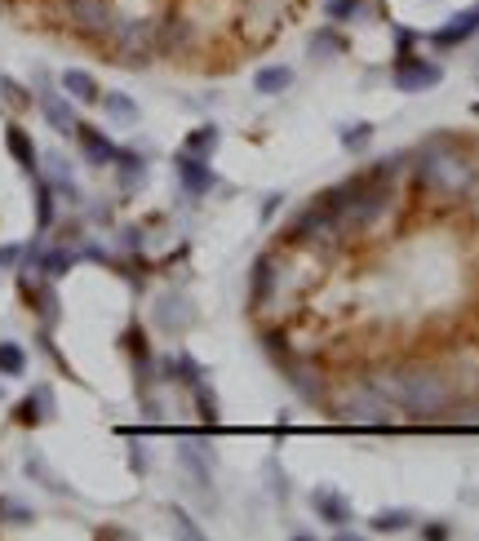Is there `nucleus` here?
<instances>
[{
	"mask_svg": "<svg viewBox=\"0 0 479 541\" xmlns=\"http://www.w3.org/2000/svg\"><path fill=\"white\" fill-rule=\"evenodd\" d=\"M27 373V346L23 342H0V377H23Z\"/></svg>",
	"mask_w": 479,
	"mask_h": 541,
	"instance_id": "29",
	"label": "nucleus"
},
{
	"mask_svg": "<svg viewBox=\"0 0 479 541\" xmlns=\"http://www.w3.org/2000/svg\"><path fill=\"white\" fill-rule=\"evenodd\" d=\"M23 249H27V244H0V271H18V267H23Z\"/></svg>",
	"mask_w": 479,
	"mask_h": 541,
	"instance_id": "40",
	"label": "nucleus"
},
{
	"mask_svg": "<svg viewBox=\"0 0 479 541\" xmlns=\"http://www.w3.org/2000/svg\"><path fill=\"white\" fill-rule=\"evenodd\" d=\"M27 475H32V479H40V484H45L49 488V493H58V497H71V488L63 484V479H58L54 471H49V466L45 462H40V457L32 453V457H27Z\"/></svg>",
	"mask_w": 479,
	"mask_h": 541,
	"instance_id": "33",
	"label": "nucleus"
},
{
	"mask_svg": "<svg viewBox=\"0 0 479 541\" xmlns=\"http://www.w3.org/2000/svg\"><path fill=\"white\" fill-rule=\"evenodd\" d=\"M116 165H120V187L125 191L142 187V178H147V160H142L138 151H116Z\"/></svg>",
	"mask_w": 479,
	"mask_h": 541,
	"instance_id": "28",
	"label": "nucleus"
},
{
	"mask_svg": "<svg viewBox=\"0 0 479 541\" xmlns=\"http://www.w3.org/2000/svg\"><path fill=\"white\" fill-rule=\"evenodd\" d=\"M373 120H346V125H338V142H342V151H369V142H373Z\"/></svg>",
	"mask_w": 479,
	"mask_h": 541,
	"instance_id": "26",
	"label": "nucleus"
},
{
	"mask_svg": "<svg viewBox=\"0 0 479 541\" xmlns=\"http://www.w3.org/2000/svg\"><path fill=\"white\" fill-rule=\"evenodd\" d=\"M262 351H267V360H275V364H280V360H289V338H284V333L280 329H271V333H262Z\"/></svg>",
	"mask_w": 479,
	"mask_h": 541,
	"instance_id": "37",
	"label": "nucleus"
},
{
	"mask_svg": "<svg viewBox=\"0 0 479 541\" xmlns=\"http://www.w3.org/2000/svg\"><path fill=\"white\" fill-rule=\"evenodd\" d=\"M311 510H315V519H324V524H333V528H346L355 519L351 497H346L342 488H333V484L311 488Z\"/></svg>",
	"mask_w": 479,
	"mask_h": 541,
	"instance_id": "14",
	"label": "nucleus"
},
{
	"mask_svg": "<svg viewBox=\"0 0 479 541\" xmlns=\"http://www.w3.org/2000/svg\"><path fill=\"white\" fill-rule=\"evenodd\" d=\"M413 178H417V187H422L426 196L462 200L466 191L475 187V178H479V160H475L471 147H462V142L435 138V142H426V147L417 151Z\"/></svg>",
	"mask_w": 479,
	"mask_h": 541,
	"instance_id": "2",
	"label": "nucleus"
},
{
	"mask_svg": "<svg viewBox=\"0 0 479 541\" xmlns=\"http://www.w3.org/2000/svg\"><path fill=\"white\" fill-rule=\"evenodd\" d=\"M76 142H80V156H85V165L89 169H107V165H116V142H111L103 129H94V125H76Z\"/></svg>",
	"mask_w": 479,
	"mask_h": 541,
	"instance_id": "15",
	"label": "nucleus"
},
{
	"mask_svg": "<svg viewBox=\"0 0 479 541\" xmlns=\"http://www.w3.org/2000/svg\"><path fill=\"white\" fill-rule=\"evenodd\" d=\"M275 289H280V267H275L271 253H262L249 271V306L253 311H262V306L275 298Z\"/></svg>",
	"mask_w": 479,
	"mask_h": 541,
	"instance_id": "16",
	"label": "nucleus"
},
{
	"mask_svg": "<svg viewBox=\"0 0 479 541\" xmlns=\"http://www.w3.org/2000/svg\"><path fill=\"white\" fill-rule=\"evenodd\" d=\"M67 18L85 36H111V27L120 23L111 0H67Z\"/></svg>",
	"mask_w": 479,
	"mask_h": 541,
	"instance_id": "10",
	"label": "nucleus"
},
{
	"mask_svg": "<svg viewBox=\"0 0 479 541\" xmlns=\"http://www.w3.org/2000/svg\"><path fill=\"white\" fill-rule=\"evenodd\" d=\"M413 524H417L413 510L395 506V510H377V515L369 519V533H377V537H395V533H409Z\"/></svg>",
	"mask_w": 479,
	"mask_h": 541,
	"instance_id": "23",
	"label": "nucleus"
},
{
	"mask_svg": "<svg viewBox=\"0 0 479 541\" xmlns=\"http://www.w3.org/2000/svg\"><path fill=\"white\" fill-rule=\"evenodd\" d=\"M151 324H156L165 338H182V333H191V324H196V302L182 289H165L151 302Z\"/></svg>",
	"mask_w": 479,
	"mask_h": 541,
	"instance_id": "5",
	"label": "nucleus"
},
{
	"mask_svg": "<svg viewBox=\"0 0 479 541\" xmlns=\"http://www.w3.org/2000/svg\"><path fill=\"white\" fill-rule=\"evenodd\" d=\"M293 80H298V71L284 67V63H267V67L253 71V89H258L262 98H280V94H289Z\"/></svg>",
	"mask_w": 479,
	"mask_h": 541,
	"instance_id": "19",
	"label": "nucleus"
},
{
	"mask_svg": "<svg viewBox=\"0 0 479 541\" xmlns=\"http://www.w3.org/2000/svg\"><path fill=\"white\" fill-rule=\"evenodd\" d=\"M191 45V23L178 14L160 18L156 23V54H182V49Z\"/></svg>",
	"mask_w": 479,
	"mask_h": 541,
	"instance_id": "20",
	"label": "nucleus"
},
{
	"mask_svg": "<svg viewBox=\"0 0 479 541\" xmlns=\"http://www.w3.org/2000/svg\"><path fill=\"white\" fill-rule=\"evenodd\" d=\"M129 466L142 475L147 471V448H142V440H129Z\"/></svg>",
	"mask_w": 479,
	"mask_h": 541,
	"instance_id": "42",
	"label": "nucleus"
},
{
	"mask_svg": "<svg viewBox=\"0 0 479 541\" xmlns=\"http://www.w3.org/2000/svg\"><path fill=\"white\" fill-rule=\"evenodd\" d=\"M111 49H116L120 67H147V58L156 54V23H147V18L116 23L111 27Z\"/></svg>",
	"mask_w": 479,
	"mask_h": 541,
	"instance_id": "3",
	"label": "nucleus"
},
{
	"mask_svg": "<svg viewBox=\"0 0 479 541\" xmlns=\"http://www.w3.org/2000/svg\"><path fill=\"white\" fill-rule=\"evenodd\" d=\"M466 200H471V218L479 222V178H475V187H471V191H466Z\"/></svg>",
	"mask_w": 479,
	"mask_h": 541,
	"instance_id": "46",
	"label": "nucleus"
},
{
	"mask_svg": "<svg viewBox=\"0 0 479 541\" xmlns=\"http://www.w3.org/2000/svg\"><path fill=\"white\" fill-rule=\"evenodd\" d=\"M417 40H422V36L409 32V27H395V58H400V54H413Z\"/></svg>",
	"mask_w": 479,
	"mask_h": 541,
	"instance_id": "41",
	"label": "nucleus"
},
{
	"mask_svg": "<svg viewBox=\"0 0 479 541\" xmlns=\"http://www.w3.org/2000/svg\"><path fill=\"white\" fill-rule=\"evenodd\" d=\"M103 111H107V120L111 125H138L142 120V111H138V102L129 98V94H120V89H111V94H103Z\"/></svg>",
	"mask_w": 479,
	"mask_h": 541,
	"instance_id": "24",
	"label": "nucleus"
},
{
	"mask_svg": "<svg viewBox=\"0 0 479 541\" xmlns=\"http://www.w3.org/2000/svg\"><path fill=\"white\" fill-rule=\"evenodd\" d=\"M342 54H346V36L338 23L315 27L307 36V63H333V58H342Z\"/></svg>",
	"mask_w": 479,
	"mask_h": 541,
	"instance_id": "18",
	"label": "nucleus"
},
{
	"mask_svg": "<svg viewBox=\"0 0 479 541\" xmlns=\"http://www.w3.org/2000/svg\"><path fill=\"white\" fill-rule=\"evenodd\" d=\"M262 475H267V484H271V493H275V502H289L293 497V488H289V475H284V466H280V457H267V466H262Z\"/></svg>",
	"mask_w": 479,
	"mask_h": 541,
	"instance_id": "32",
	"label": "nucleus"
},
{
	"mask_svg": "<svg viewBox=\"0 0 479 541\" xmlns=\"http://www.w3.org/2000/svg\"><path fill=\"white\" fill-rule=\"evenodd\" d=\"M395 413H409V417H440L453 404V382L440 364H426V360H395V364H377L369 373V382Z\"/></svg>",
	"mask_w": 479,
	"mask_h": 541,
	"instance_id": "1",
	"label": "nucleus"
},
{
	"mask_svg": "<svg viewBox=\"0 0 479 541\" xmlns=\"http://www.w3.org/2000/svg\"><path fill=\"white\" fill-rule=\"evenodd\" d=\"M0 98H5L14 111H27V107H32V102H36V98H32V89H27V85H18L14 76H0Z\"/></svg>",
	"mask_w": 479,
	"mask_h": 541,
	"instance_id": "34",
	"label": "nucleus"
},
{
	"mask_svg": "<svg viewBox=\"0 0 479 541\" xmlns=\"http://www.w3.org/2000/svg\"><path fill=\"white\" fill-rule=\"evenodd\" d=\"M54 200H58L54 187L36 178V227H40V231H49V227L58 222V204H54Z\"/></svg>",
	"mask_w": 479,
	"mask_h": 541,
	"instance_id": "30",
	"label": "nucleus"
},
{
	"mask_svg": "<svg viewBox=\"0 0 479 541\" xmlns=\"http://www.w3.org/2000/svg\"><path fill=\"white\" fill-rule=\"evenodd\" d=\"M218 142H222V134H218V125H196L187 134V142H182V151H191V156H209L213 160V151H218Z\"/></svg>",
	"mask_w": 479,
	"mask_h": 541,
	"instance_id": "27",
	"label": "nucleus"
},
{
	"mask_svg": "<svg viewBox=\"0 0 479 541\" xmlns=\"http://www.w3.org/2000/svg\"><path fill=\"white\" fill-rule=\"evenodd\" d=\"M169 519H173V524H178V533H182V537H191V541H200V537H205V528H200L196 519H191L182 506H169Z\"/></svg>",
	"mask_w": 479,
	"mask_h": 541,
	"instance_id": "38",
	"label": "nucleus"
},
{
	"mask_svg": "<svg viewBox=\"0 0 479 541\" xmlns=\"http://www.w3.org/2000/svg\"><path fill=\"white\" fill-rule=\"evenodd\" d=\"M391 413L395 408L373 386H360V391L342 395V404H338V422H346V426H391Z\"/></svg>",
	"mask_w": 479,
	"mask_h": 541,
	"instance_id": "6",
	"label": "nucleus"
},
{
	"mask_svg": "<svg viewBox=\"0 0 479 541\" xmlns=\"http://www.w3.org/2000/svg\"><path fill=\"white\" fill-rule=\"evenodd\" d=\"M36 102H40V111H45V120H49V129H58V134H67V138H76V107H71V98L67 94H58L54 85H49V76H40L36 80Z\"/></svg>",
	"mask_w": 479,
	"mask_h": 541,
	"instance_id": "11",
	"label": "nucleus"
},
{
	"mask_svg": "<svg viewBox=\"0 0 479 541\" xmlns=\"http://www.w3.org/2000/svg\"><path fill=\"white\" fill-rule=\"evenodd\" d=\"M280 204H284V191H271V196L262 200V213H258V218H262V222H271V218H275V209H280Z\"/></svg>",
	"mask_w": 479,
	"mask_h": 541,
	"instance_id": "44",
	"label": "nucleus"
},
{
	"mask_svg": "<svg viewBox=\"0 0 479 541\" xmlns=\"http://www.w3.org/2000/svg\"><path fill=\"white\" fill-rule=\"evenodd\" d=\"M54 417H58V404H54V386L49 382L32 386V391L14 404V422L18 426H45V422H54Z\"/></svg>",
	"mask_w": 479,
	"mask_h": 541,
	"instance_id": "13",
	"label": "nucleus"
},
{
	"mask_svg": "<svg viewBox=\"0 0 479 541\" xmlns=\"http://www.w3.org/2000/svg\"><path fill=\"white\" fill-rule=\"evenodd\" d=\"M58 85H63V94H67L71 102H85V107L103 102V89H98V80L89 76V71H80V67H67L63 76H58Z\"/></svg>",
	"mask_w": 479,
	"mask_h": 541,
	"instance_id": "21",
	"label": "nucleus"
},
{
	"mask_svg": "<svg viewBox=\"0 0 479 541\" xmlns=\"http://www.w3.org/2000/svg\"><path fill=\"white\" fill-rule=\"evenodd\" d=\"M191 400H196V413H200V422H205V426H218V422H222L218 391H213V386L205 382V377H200V382L191 386Z\"/></svg>",
	"mask_w": 479,
	"mask_h": 541,
	"instance_id": "25",
	"label": "nucleus"
},
{
	"mask_svg": "<svg viewBox=\"0 0 479 541\" xmlns=\"http://www.w3.org/2000/svg\"><path fill=\"white\" fill-rule=\"evenodd\" d=\"M173 173H178V187L187 200H205L213 187H218V169L209 165V156H191V151H178L173 156Z\"/></svg>",
	"mask_w": 479,
	"mask_h": 541,
	"instance_id": "9",
	"label": "nucleus"
},
{
	"mask_svg": "<svg viewBox=\"0 0 479 541\" xmlns=\"http://www.w3.org/2000/svg\"><path fill=\"white\" fill-rule=\"evenodd\" d=\"M360 9H364V0H324V18L329 23H351Z\"/></svg>",
	"mask_w": 479,
	"mask_h": 541,
	"instance_id": "35",
	"label": "nucleus"
},
{
	"mask_svg": "<svg viewBox=\"0 0 479 541\" xmlns=\"http://www.w3.org/2000/svg\"><path fill=\"white\" fill-rule=\"evenodd\" d=\"M0 519H5V524H32L36 519V510L32 506H23V502H14V497H0Z\"/></svg>",
	"mask_w": 479,
	"mask_h": 541,
	"instance_id": "36",
	"label": "nucleus"
},
{
	"mask_svg": "<svg viewBox=\"0 0 479 541\" xmlns=\"http://www.w3.org/2000/svg\"><path fill=\"white\" fill-rule=\"evenodd\" d=\"M156 373L165 377V382H173V386H187V391H191V386L200 382V377H205V373H200V364L191 360L187 351H178V355H165V360L156 364Z\"/></svg>",
	"mask_w": 479,
	"mask_h": 541,
	"instance_id": "22",
	"label": "nucleus"
},
{
	"mask_svg": "<svg viewBox=\"0 0 479 541\" xmlns=\"http://www.w3.org/2000/svg\"><path fill=\"white\" fill-rule=\"evenodd\" d=\"M444 80V67L431 63V58H417V54H400L395 58V71H391V85L400 94H426Z\"/></svg>",
	"mask_w": 479,
	"mask_h": 541,
	"instance_id": "8",
	"label": "nucleus"
},
{
	"mask_svg": "<svg viewBox=\"0 0 479 541\" xmlns=\"http://www.w3.org/2000/svg\"><path fill=\"white\" fill-rule=\"evenodd\" d=\"M5 151L27 178H40V151H36V142L23 125H5Z\"/></svg>",
	"mask_w": 479,
	"mask_h": 541,
	"instance_id": "17",
	"label": "nucleus"
},
{
	"mask_svg": "<svg viewBox=\"0 0 479 541\" xmlns=\"http://www.w3.org/2000/svg\"><path fill=\"white\" fill-rule=\"evenodd\" d=\"M94 537H103V541H107V537L125 541V537H129V528H94Z\"/></svg>",
	"mask_w": 479,
	"mask_h": 541,
	"instance_id": "45",
	"label": "nucleus"
},
{
	"mask_svg": "<svg viewBox=\"0 0 479 541\" xmlns=\"http://www.w3.org/2000/svg\"><path fill=\"white\" fill-rule=\"evenodd\" d=\"M471 111H475V116H479V102H475V107H471Z\"/></svg>",
	"mask_w": 479,
	"mask_h": 541,
	"instance_id": "48",
	"label": "nucleus"
},
{
	"mask_svg": "<svg viewBox=\"0 0 479 541\" xmlns=\"http://www.w3.org/2000/svg\"><path fill=\"white\" fill-rule=\"evenodd\" d=\"M289 240L293 244H338L342 231H338V222H333V213L311 200L307 209H298V218L289 222Z\"/></svg>",
	"mask_w": 479,
	"mask_h": 541,
	"instance_id": "7",
	"label": "nucleus"
},
{
	"mask_svg": "<svg viewBox=\"0 0 479 541\" xmlns=\"http://www.w3.org/2000/svg\"><path fill=\"white\" fill-rule=\"evenodd\" d=\"M120 346L129 351V360H134V364H147V360H151V346H147V333H142V324H129V329L120 333Z\"/></svg>",
	"mask_w": 479,
	"mask_h": 541,
	"instance_id": "31",
	"label": "nucleus"
},
{
	"mask_svg": "<svg viewBox=\"0 0 479 541\" xmlns=\"http://www.w3.org/2000/svg\"><path fill=\"white\" fill-rule=\"evenodd\" d=\"M5 9H9V0H0V14H5Z\"/></svg>",
	"mask_w": 479,
	"mask_h": 541,
	"instance_id": "47",
	"label": "nucleus"
},
{
	"mask_svg": "<svg viewBox=\"0 0 479 541\" xmlns=\"http://www.w3.org/2000/svg\"><path fill=\"white\" fill-rule=\"evenodd\" d=\"M417 533H422V541H448V537L457 533V528L448 524V519H426V524L417 528Z\"/></svg>",
	"mask_w": 479,
	"mask_h": 541,
	"instance_id": "39",
	"label": "nucleus"
},
{
	"mask_svg": "<svg viewBox=\"0 0 479 541\" xmlns=\"http://www.w3.org/2000/svg\"><path fill=\"white\" fill-rule=\"evenodd\" d=\"M471 36H479V0L475 5H466V9H457L453 18H444L426 40H431L435 49H457V45H466Z\"/></svg>",
	"mask_w": 479,
	"mask_h": 541,
	"instance_id": "12",
	"label": "nucleus"
},
{
	"mask_svg": "<svg viewBox=\"0 0 479 541\" xmlns=\"http://www.w3.org/2000/svg\"><path fill=\"white\" fill-rule=\"evenodd\" d=\"M280 373H284L289 391L298 395L302 404L324 408V400H329V377H324V369L315 360H298V355H289V360H280Z\"/></svg>",
	"mask_w": 479,
	"mask_h": 541,
	"instance_id": "4",
	"label": "nucleus"
},
{
	"mask_svg": "<svg viewBox=\"0 0 479 541\" xmlns=\"http://www.w3.org/2000/svg\"><path fill=\"white\" fill-rule=\"evenodd\" d=\"M120 249L138 253L142 249V227H125V231H120Z\"/></svg>",
	"mask_w": 479,
	"mask_h": 541,
	"instance_id": "43",
	"label": "nucleus"
}]
</instances>
